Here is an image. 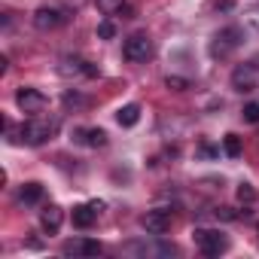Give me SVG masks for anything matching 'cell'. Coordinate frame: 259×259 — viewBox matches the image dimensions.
Wrapping results in <instances>:
<instances>
[{
    "instance_id": "obj_1",
    "label": "cell",
    "mask_w": 259,
    "mask_h": 259,
    "mask_svg": "<svg viewBox=\"0 0 259 259\" xmlns=\"http://www.w3.org/2000/svg\"><path fill=\"white\" fill-rule=\"evenodd\" d=\"M192 241L198 244V250L204 256H223L229 250V238L223 232H217V229H195L192 232Z\"/></svg>"
},
{
    "instance_id": "obj_5",
    "label": "cell",
    "mask_w": 259,
    "mask_h": 259,
    "mask_svg": "<svg viewBox=\"0 0 259 259\" xmlns=\"http://www.w3.org/2000/svg\"><path fill=\"white\" fill-rule=\"evenodd\" d=\"M64 22H67V13H64V10H55V7H43V10L34 13V25H37L40 31H55V28H61Z\"/></svg>"
},
{
    "instance_id": "obj_8",
    "label": "cell",
    "mask_w": 259,
    "mask_h": 259,
    "mask_svg": "<svg viewBox=\"0 0 259 259\" xmlns=\"http://www.w3.org/2000/svg\"><path fill=\"white\" fill-rule=\"evenodd\" d=\"M58 70H61V76H92V79L101 73L95 64H89V61H82V58H70V55L61 58V67H58Z\"/></svg>"
},
{
    "instance_id": "obj_4",
    "label": "cell",
    "mask_w": 259,
    "mask_h": 259,
    "mask_svg": "<svg viewBox=\"0 0 259 259\" xmlns=\"http://www.w3.org/2000/svg\"><path fill=\"white\" fill-rule=\"evenodd\" d=\"M52 135H55V122H46V119H31V122L22 125V138H25L31 147L46 144Z\"/></svg>"
},
{
    "instance_id": "obj_19",
    "label": "cell",
    "mask_w": 259,
    "mask_h": 259,
    "mask_svg": "<svg viewBox=\"0 0 259 259\" xmlns=\"http://www.w3.org/2000/svg\"><path fill=\"white\" fill-rule=\"evenodd\" d=\"M241 116H244V122L256 125V122H259V104H256V101H253V104H247V107L241 110Z\"/></svg>"
},
{
    "instance_id": "obj_6",
    "label": "cell",
    "mask_w": 259,
    "mask_h": 259,
    "mask_svg": "<svg viewBox=\"0 0 259 259\" xmlns=\"http://www.w3.org/2000/svg\"><path fill=\"white\" fill-rule=\"evenodd\" d=\"M141 223H144V229H147L150 235H165V232L171 229L174 217H171V210H162V207H156V210H147V217H144Z\"/></svg>"
},
{
    "instance_id": "obj_16",
    "label": "cell",
    "mask_w": 259,
    "mask_h": 259,
    "mask_svg": "<svg viewBox=\"0 0 259 259\" xmlns=\"http://www.w3.org/2000/svg\"><path fill=\"white\" fill-rule=\"evenodd\" d=\"M241 150H244V147H241V138H238V135H226V138H223V153H226L229 159H238Z\"/></svg>"
},
{
    "instance_id": "obj_2",
    "label": "cell",
    "mask_w": 259,
    "mask_h": 259,
    "mask_svg": "<svg viewBox=\"0 0 259 259\" xmlns=\"http://www.w3.org/2000/svg\"><path fill=\"white\" fill-rule=\"evenodd\" d=\"M241 40H244V31H241V28H223V31H217L213 40H210V55H213V58H226L232 49L241 46Z\"/></svg>"
},
{
    "instance_id": "obj_22",
    "label": "cell",
    "mask_w": 259,
    "mask_h": 259,
    "mask_svg": "<svg viewBox=\"0 0 259 259\" xmlns=\"http://www.w3.org/2000/svg\"><path fill=\"white\" fill-rule=\"evenodd\" d=\"M253 198H256V189L250 183H241L238 186V201H253Z\"/></svg>"
},
{
    "instance_id": "obj_17",
    "label": "cell",
    "mask_w": 259,
    "mask_h": 259,
    "mask_svg": "<svg viewBox=\"0 0 259 259\" xmlns=\"http://www.w3.org/2000/svg\"><path fill=\"white\" fill-rule=\"evenodd\" d=\"M95 4H98V10L104 16H113V13H122L125 10V0H95Z\"/></svg>"
},
{
    "instance_id": "obj_23",
    "label": "cell",
    "mask_w": 259,
    "mask_h": 259,
    "mask_svg": "<svg viewBox=\"0 0 259 259\" xmlns=\"http://www.w3.org/2000/svg\"><path fill=\"white\" fill-rule=\"evenodd\" d=\"M213 213H217V220H223V223H232V220H238L235 207H217Z\"/></svg>"
},
{
    "instance_id": "obj_13",
    "label": "cell",
    "mask_w": 259,
    "mask_h": 259,
    "mask_svg": "<svg viewBox=\"0 0 259 259\" xmlns=\"http://www.w3.org/2000/svg\"><path fill=\"white\" fill-rule=\"evenodd\" d=\"M76 141L85 144V147H104L107 144V132H104V128H79Z\"/></svg>"
},
{
    "instance_id": "obj_21",
    "label": "cell",
    "mask_w": 259,
    "mask_h": 259,
    "mask_svg": "<svg viewBox=\"0 0 259 259\" xmlns=\"http://www.w3.org/2000/svg\"><path fill=\"white\" fill-rule=\"evenodd\" d=\"M98 37H101V40H113V37H116V25H113V22H101V25H98Z\"/></svg>"
},
{
    "instance_id": "obj_15",
    "label": "cell",
    "mask_w": 259,
    "mask_h": 259,
    "mask_svg": "<svg viewBox=\"0 0 259 259\" xmlns=\"http://www.w3.org/2000/svg\"><path fill=\"white\" fill-rule=\"evenodd\" d=\"M43 198V186L40 183H25L22 189H19V201L22 204H37Z\"/></svg>"
},
{
    "instance_id": "obj_9",
    "label": "cell",
    "mask_w": 259,
    "mask_h": 259,
    "mask_svg": "<svg viewBox=\"0 0 259 259\" xmlns=\"http://www.w3.org/2000/svg\"><path fill=\"white\" fill-rule=\"evenodd\" d=\"M232 89L235 92H253L256 89V67L253 64H238L232 70Z\"/></svg>"
},
{
    "instance_id": "obj_7",
    "label": "cell",
    "mask_w": 259,
    "mask_h": 259,
    "mask_svg": "<svg viewBox=\"0 0 259 259\" xmlns=\"http://www.w3.org/2000/svg\"><path fill=\"white\" fill-rule=\"evenodd\" d=\"M16 104H19L22 113H40V110L46 107V95H43L40 89H19Z\"/></svg>"
},
{
    "instance_id": "obj_18",
    "label": "cell",
    "mask_w": 259,
    "mask_h": 259,
    "mask_svg": "<svg viewBox=\"0 0 259 259\" xmlns=\"http://www.w3.org/2000/svg\"><path fill=\"white\" fill-rule=\"evenodd\" d=\"M195 153H198L201 159H217V156H220V150H217L213 144H207V141H201V144L195 147Z\"/></svg>"
},
{
    "instance_id": "obj_10",
    "label": "cell",
    "mask_w": 259,
    "mask_h": 259,
    "mask_svg": "<svg viewBox=\"0 0 259 259\" xmlns=\"http://www.w3.org/2000/svg\"><path fill=\"white\" fill-rule=\"evenodd\" d=\"M61 250H64V256H98L101 253V244L92 241V238H73Z\"/></svg>"
},
{
    "instance_id": "obj_3",
    "label": "cell",
    "mask_w": 259,
    "mask_h": 259,
    "mask_svg": "<svg viewBox=\"0 0 259 259\" xmlns=\"http://www.w3.org/2000/svg\"><path fill=\"white\" fill-rule=\"evenodd\" d=\"M122 55L128 58V61H150L153 58V40L147 37V34H132L125 40V46H122Z\"/></svg>"
},
{
    "instance_id": "obj_14",
    "label": "cell",
    "mask_w": 259,
    "mask_h": 259,
    "mask_svg": "<svg viewBox=\"0 0 259 259\" xmlns=\"http://www.w3.org/2000/svg\"><path fill=\"white\" fill-rule=\"evenodd\" d=\"M116 122H119L122 128L138 125V122H141V107H138V104H125V107H119V110H116Z\"/></svg>"
},
{
    "instance_id": "obj_24",
    "label": "cell",
    "mask_w": 259,
    "mask_h": 259,
    "mask_svg": "<svg viewBox=\"0 0 259 259\" xmlns=\"http://www.w3.org/2000/svg\"><path fill=\"white\" fill-rule=\"evenodd\" d=\"M79 104H82V98H79L76 92H67V95H64V107H79Z\"/></svg>"
},
{
    "instance_id": "obj_11",
    "label": "cell",
    "mask_w": 259,
    "mask_h": 259,
    "mask_svg": "<svg viewBox=\"0 0 259 259\" xmlns=\"http://www.w3.org/2000/svg\"><path fill=\"white\" fill-rule=\"evenodd\" d=\"M40 223H43V229H46L49 235H55V232L61 229V223H64V210H61L58 204H49V207L40 213Z\"/></svg>"
},
{
    "instance_id": "obj_12",
    "label": "cell",
    "mask_w": 259,
    "mask_h": 259,
    "mask_svg": "<svg viewBox=\"0 0 259 259\" xmlns=\"http://www.w3.org/2000/svg\"><path fill=\"white\" fill-rule=\"evenodd\" d=\"M98 213H101V210H95L92 204H76V207H73V226H76V229H92L95 220H98Z\"/></svg>"
},
{
    "instance_id": "obj_20",
    "label": "cell",
    "mask_w": 259,
    "mask_h": 259,
    "mask_svg": "<svg viewBox=\"0 0 259 259\" xmlns=\"http://www.w3.org/2000/svg\"><path fill=\"white\" fill-rule=\"evenodd\" d=\"M165 85H168L171 92H186V89H189V79H183V76H168Z\"/></svg>"
}]
</instances>
